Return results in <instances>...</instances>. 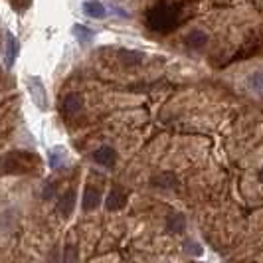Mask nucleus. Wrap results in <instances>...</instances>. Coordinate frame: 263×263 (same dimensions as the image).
<instances>
[{"label": "nucleus", "mask_w": 263, "mask_h": 263, "mask_svg": "<svg viewBox=\"0 0 263 263\" xmlns=\"http://www.w3.org/2000/svg\"><path fill=\"white\" fill-rule=\"evenodd\" d=\"M206 34H204V32H190V34H188V36H186V42H188V44H190V46H192V48H202V46H204V44H206Z\"/></svg>", "instance_id": "nucleus-14"}, {"label": "nucleus", "mask_w": 263, "mask_h": 263, "mask_svg": "<svg viewBox=\"0 0 263 263\" xmlns=\"http://www.w3.org/2000/svg\"><path fill=\"white\" fill-rule=\"evenodd\" d=\"M73 206H76V190H67L66 194L58 200V212L67 218L73 212Z\"/></svg>", "instance_id": "nucleus-8"}, {"label": "nucleus", "mask_w": 263, "mask_h": 263, "mask_svg": "<svg viewBox=\"0 0 263 263\" xmlns=\"http://www.w3.org/2000/svg\"><path fill=\"white\" fill-rule=\"evenodd\" d=\"M186 246H188V250L186 251H190L192 255H202V246H198V243H194V241H188Z\"/></svg>", "instance_id": "nucleus-17"}, {"label": "nucleus", "mask_w": 263, "mask_h": 263, "mask_svg": "<svg viewBox=\"0 0 263 263\" xmlns=\"http://www.w3.org/2000/svg\"><path fill=\"white\" fill-rule=\"evenodd\" d=\"M16 58H18V42H16V38L8 32V34H6V46H4V62H6V67H8V69L14 66Z\"/></svg>", "instance_id": "nucleus-6"}, {"label": "nucleus", "mask_w": 263, "mask_h": 263, "mask_svg": "<svg viewBox=\"0 0 263 263\" xmlns=\"http://www.w3.org/2000/svg\"><path fill=\"white\" fill-rule=\"evenodd\" d=\"M153 182L157 186H160V188H172V186H176V178H174V174H171V172H162V174L155 176Z\"/></svg>", "instance_id": "nucleus-13"}, {"label": "nucleus", "mask_w": 263, "mask_h": 263, "mask_svg": "<svg viewBox=\"0 0 263 263\" xmlns=\"http://www.w3.org/2000/svg\"><path fill=\"white\" fill-rule=\"evenodd\" d=\"M71 32H73V36L81 42V44H87V42H91L93 40V30H89L87 26H83V24H73V28H71Z\"/></svg>", "instance_id": "nucleus-12"}, {"label": "nucleus", "mask_w": 263, "mask_h": 263, "mask_svg": "<svg viewBox=\"0 0 263 263\" xmlns=\"http://www.w3.org/2000/svg\"><path fill=\"white\" fill-rule=\"evenodd\" d=\"M166 228H168L171 234H180V232H184V228H186L184 216H182V214H172L171 218H168V222H166Z\"/></svg>", "instance_id": "nucleus-11"}, {"label": "nucleus", "mask_w": 263, "mask_h": 263, "mask_svg": "<svg viewBox=\"0 0 263 263\" xmlns=\"http://www.w3.org/2000/svg\"><path fill=\"white\" fill-rule=\"evenodd\" d=\"M83 12H85V16H89V18L101 20V18H105L107 10L99 0H85L83 2Z\"/></svg>", "instance_id": "nucleus-7"}, {"label": "nucleus", "mask_w": 263, "mask_h": 263, "mask_svg": "<svg viewBox=\"0 0 263 263\" xmlns=\"http://www.w3.org/2000/svg\"><path fill=\"white\" fill-rule=\"evenodd\" d=\"M101 192L97 188H87L85 194H83V208L85 210H95L99 204H101Z\"/></svg>", "instance_id": "nucleus-10"}, {"label": "nucleus", "mask_w": 263, "mask_h": 263, "mask_svg": "<svg viewBox=\"0 0 263 263\" xmlns=\"http://www.w3.org/2000/svg\"><path fill=\"white\" fill-rule=\"evenodd\" d=\"M50 164H52V168H60L64 164V151L62 148H53L50 153Z\"/></svg>", "instance_id": "nucleus-15"}, {"label": "nucleus", "mask_w": 263, "mask_h": 263, "mask_svg": "<svg viewBox=\"0 0 263 263\" xmlns=\"http://www.w3.org/2000/svg\"><path fill=\"white\" fill-rule=\"evenodd\" d=\"M123 204H125V192L123 190H119V188H113L105 198V208L107 210H121L123 208Z\"/></svg>", "instance_id": "nucleus-9"}, {"label": "nucleus", "mask_w": 263, "mask_h": 263, "mask_svg": "<svg viewBox=\"0 0 263 263\" xmlns=\"http://www.w3.org/2000/svg\"><path fill=\"white\" fill-rule=\"evenodd\" d=\"M146 20H148V26L153 28V30L168 32V30H172L178 24V12L172 6H168V4H160V6L153 8L148 12Z\"/></svg>", "instance_id": "nucleus-2"}, {"label": "nucleus", "mask_w": 263, "mask_h": 263, "mask_svg": "<svg viewBox=\"0 0 263 263\" xmlns=\"http://www.w3.org/2000/svg\"><path fill=\"white\" fill-rule=\"evenodd\" d=\"M93 158H95V162H99L101 166H113L115 164V160H117V151L113 148V146H99L97 151H95V155H93Z\"/></svg>", "instance_id": "nucleus-4"}, {"label": "nucleus", "mask_w": 263, "mask_h": 263, "mask_svg": "<svg viewBox=\"0 0 263 263\" xmlns=\"http://www.w3.org/2000/svg\"><path fill=\"white\" fill-rule=\"evenodd\" d=\"M81 107H83V99H81V95H78V93H69L66 99H64V103H62V109H64V113H66L67 117L78 115L79 111H81Z\"/></svg>", "instance_id": "nucleus-5"}, {"label": "nucleus", "mask_w": 263, "mask_h": 263, "mask_svg": "<svg viewBox=\"0 0 263 263\" xmlns=\"http://www.w3.org/2000/svg\"><path fill=\"white\" fill-rule=\"evenodd\" d=\"M28 87H30V95H32L34 103H36L40 109H46V107H48V99H46V89H44L42 79L36 78V76L28 78Z\"/></svg>", "instance_id": "nucleus-3"}, {"label": "nucleus", "mask_w": 263, "mask_h": 263, "mask_svg": "<svg viewBox=\"0 0 263 263\" xmlns=\"http://www.w3.org/2000/svg\"><path fill=\"white\" fill-rule=\"evenodd\" d=\"M250 85L253 91L263 93V71H255L250 78Z\"/></svg>", "instance_id": "nucleus-16"}, {"label": "nucleus", "mask_w": 263, "mask_h": 263, "mask_svg": "<svg viewBox=\"0 0 263 263\" xmlns=\"http://www.w3.org/2000/svg\"><path fill=\"white\" fill-rule=\"evenodd\" d=\"M259 178H261V180H263V171H261V172H259Z\"/></svg>", "instance_id": "nucleus-18"}, {"label": "nucleus", "mask_w": 263, "mask_h": 263, "mask_svg": "<svg viewBox=\"0 0 263 263\" xmlns=\"http://www.w3.org/2000/svg\"><path fill=\"white\" fill-rule=\"evenodd\" d=\"M38 166V157L24 151H14L10 155L0 158V174L8 172H26Z\"/></svg>", "instance_id": "nucleus-1"}]
</instances>
